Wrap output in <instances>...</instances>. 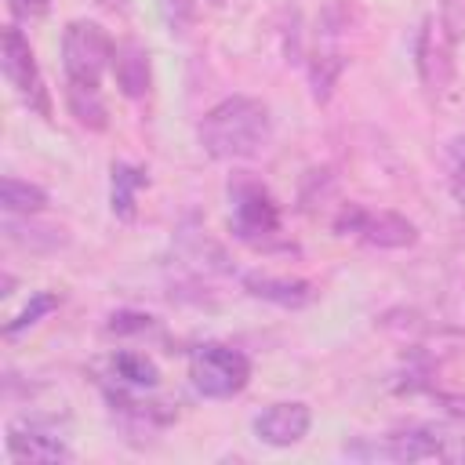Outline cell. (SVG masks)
Segmentation results:
<instances>
[{
	"instance_id": "obj_19",
	"label": "cell",
	"mask_w": 465,
	"mask_h": 465,
	"mask_svg": "<svg viewBox=\"0 0 465 465\" xmlns=\"http://www.w3.org/2000/svg\"><path fill=\"white\" fill-rule=\"evenodd\" d=\"M11 4V11L18 15V18H40V15H47V7H51V0H7Z\"/></svg>"
},
{
	"instance_id": "obj_10",
	"label": "cell",
	"mask_w": 465,
	"mask_h": 465,
	"mask_svg": "<svg viewBox=\"0 0 465 465\" xmlns=\"http://www.w3.org/2000/svg\"><path fill=\"white\" fill-rule=\"evenodd\" d=\"M113 76L120 94L127 98H145L153 87V69H149V51L138 40H124L113 47Z\"/></svg>"
},
{
	"instance_id": "obj_22",
	"label": "cell",
	"mask_w": 465,
	"mask_h": 465,
	"mask_svg": "<svg viewBox=\"0 0 465 465\" xmlns=\"http://www.w3.org/2000/svg\"><path fill=\"white\" fill-rule=\"evenodd\" d=\"M211 4H214V7H218V4H225V0H211Z\"/></svg>"
},
{
	"instance_id": "obj_21",
	"label": "cell",
	"mask_w": 465,
	"mask_h": 465,
	"mask_svg": "<svg viewBox=\"0 0 465 465\" xmlns=\"http://www.w3.org/2000/svg\"><path fill=\"white\" fill-rule=\"evenodd\" d=\"M98 4H102L105 11H120V15L127 11V0H98Z\"/></svg>"
},
{
	"instance_id": "obj_17",
	"label": "cell",
	"mask_w": 465,
	"mask_h": 465,
	"mask_svg": "<svg viewBox=\"0 0 465 465\" xmlns=\"http://www.w3.org/2000/svg\"><path fill=\"white\" fill-rule=\"evenodd\" d=\"M109 334H142L153 327V316L149 312H138V309H120L109 316Z\"/></svg>"
},
{
	"instance_id": "obj_11",
	"label": "cell",
	"mask_w": 465,
	"mask_h": 465,
	"mask_svg": "<svg viewBox=\"0 0 465 465\" xmlns=\"http://www.w3.org/2000/svg\"><path fill=\"white\" fill-rule=\"evenodd\" d=\"M149 185V174L127 160H113V193H109V207L116 218L131 222L134 218V200L138 193Z\"/></svg>"
},
{
	"instance_id": "obj_16",
	"label": "cell",
	"mask_w": 465,
	"mask_h": 465,
	"mask_svg": "<svg viewBox=\"0 0 465 465\" xmlns=\"http://www.w3.org/2000/svg\"><path fill=\"white\" fill-rule=\"evenodd\" d=\"M341 65H345L341 54H316V62H312V98L316 102H327L331 98V87H334Z\"/></svg>"
},
{
	"instance_id": "obj_9",
	"label": "cell",
	"mask_w": 465,
	"mask_h": 465,
	"mask_svg": "<svg viewBox=\"0 0 465 465\" xmlns=\"http://www.w3.org/2000/svg\"><path fill=\"white\" fill-rule=\"evenodd\" d=\"M243 291L251 298H262L269 305H280V309H302L316 298L312 283L309 280H294V276H272V272H243Z\"/></svg>"
},
{
	"instance_id": "obj_3",
	"label": "cell",
	"mask_w": 465,
	"mask_h": 465,
	"mask_svg": "<svg viewBox=\"0 0 465 465\" xmlns=\"http://www.w3.org/2000/svg\"><path fill=\"white\" fill-rule=\"evenodd\" d=\"M189 381L207 400H232L251 381V360L232 345L207 341L189 356Z\"/></svg>"
},
{
	"instance_id": "obj_15",
	"label": "cell",
	"mask_w": 465,
	"mask_h": 465,
	"mask_svg": "<svg viewBox=\"0 0 465 465\" xmlns=\"http://www.w3.org/2000/svg\"><path fill=\"white\" fill-rule=\"evenodd\" d=\"M62 305V294H54V291H40V294H33L29 298V305L4 327V334L7 338H15V334H22L25 327H33V323H40V316H47V312H54Z\"/></svg>"
},
{
	"instance_id": "obj_12",
	"label": "cell",
	"mask_w": 465,
	"mask_h": 465,
	"mask_svg": "<svg viewBox=\"0 0 465 465\" xmlns=\"http://www.w3.org/2000/svg\"><path fill=\"white\" fill-rule=\"evenodd\" d=\"M440 450H443V440H440L432 429H407V432L389 436V443L378 447V454H389V458H400V461L436 458Z\"/></svg>"
},
{
	"instance_id": "obj_1",
	"label": "cell",
	"mask_w": 465,
	"mask_h": 465,
	"mask_svg": "<svg viewBox=\"0 0 465 465\" xmlns=\"http://www.w3.org/2000/svg\"><path fill=\"white\" fill-rule=\"evenodd\" d=\"M113 40L98 22L76 18L62 33V69H65V102L80 127L105 131L109 109L102 102V73L113 65Z\"/></svg>"
},
{
	"instance_id": "obj_14",
	"label": "cell",
	"mask_w": 465,
	"mask_h": 465,
	"mask_svg": "<svg viewBox=\"0 0 465 465\" xmlns=\"http://www.w3.org/2000/svg\"><path fill=\"white\" fill-rule=\"evenodd\" d=\"M109 367H113V378H120L131 389H156L160 385L156 363L149 356H142V352H116L109 360Z\"/></svg>"
},
{
	"instance_id": "obj_7",
	"label": "cell",
	"mask_w": 465,
	"mask_h": 465,
	"mask_svg": "<svg viewBox=\"0 0 465 465\" xmlns=\"http://www.w3.org/2000/svg\"><path fill=\"white\" fill-rule=\"evenodd\" d=\"M4 447H7V454L15 461H36V465H51V461H69L73 458L58 421L54 418H36V414L7 421Z\"/></svg>"
},
{
	"instance_id": "obj_13",
	"label": "cell",
	"mask_w": 465,
	"mask_h": 465,
	"mask_svg": "<svg viewBox=\"0 0 465 465\" xmlns=\"http://www.w3.org/2000/svg\"><path fill=\"white\" fill-rule=\"evenodd\" d=\"M0 203H4L7 214H36V211L47 207V193L40 185H33V182H22L15 174H4V182H0Z\"/></svg>"
},
{
	"instance_id": "obj_5",
	"label": "cell",
	"mask_w": 465,
	"mask_h": 465,
	"mask_svg": "<svg viewBox=\"0 0 465 465\" xmlns=\"http://www.w3.org/2000/svg\"><path fill=\"white\" fill-rule=\"evenodd\" d=\"M0 65H4V76H7V84L15 87L18 102L29 105L36 116L51 120V113H54V109H51V91H47V84H44V76H40L36 54H33V47H29V40L22 36L18 25H7L4 36H0Z\"/></svg>"
},
{
	"instance_id": "obj_6",
	"label": "cell",
	"mask_w": 465,
	"mask_h": 465,
	"mask_svg": "<svg viewBox=\"0 0 465 465\" xmlns=\"http://www.w3.org/2000/svg\"><path fill=\"white\" fill-rule=\"evenodd\" d=\"M334 232L338 236H356L367 247H389V251L418 243V225L414 222H407L396 211H367L360 203L341 207V214L334 218Z\"/></svg>"
},
{
	"instance_id": "obj_4",
	"label": "cell",
	"mask_w": 465,
	"mask_h": 465,
	"mask_svg": "<svg viewBox=\"0 0 465 465\" xmlns=\"http://www.w3.org/2000/svg\"><path fill=\"white\" fill-rule=\"evenodd\" d=\"M229 196H232V236L251 243V247H265L276 232H280V207L272 200V193L254 182V178H236L229 182Z\"/></svg>"
},
{
	"instance_id": "obj_8",
	"label": "cell",
	"mask_w": 465,
	"mask_h": 465,
	"mask_svg": "<svg viewBox=\"0 0 465 465\" xmlns=\"http://www.w3.org/2000/svg\"><path fill=\"white\" fill-rule=\"evenodd\" d=\"M309 425H312V411L298 400H283V403H269L254 418V436L269 447H291V443L305 440Z\"/></svg>"
},
{
	"instance_id": "obj_20",
	"label": "cell",
	"mask_w": 465,
	"mask_h": 465,
	"mask_svg": "<svg viewBox=\"0 0 465 465\" xmlns=\"http://www.w3.org/2000/svg\"><path fill=\"white\" fill-rule=\"evenodd\" d=\"M167 15H171V25H185L193 18V0H163Z\"/></svg>"
},
{
	"instance_id": "obj_18",
	"label": "cell",
	"mask_w": 465,
	"mask_h": 465,
	"mask_svg": "<svg viewBox=\"0 0 465 465\" xmlns=\"http://www.w3.org/2000/svg\"><path fill=\"white\" fill-rule=\"evenodd\" d=\"M450 185L465 200V134H458L450 142Z\"/></svg>"
},
{
	"instance_id": "obj_2",
	"label": "cell",
	"mask_w": 465,
	"mask_h": 465,
	"mask_svg": "<svg viewBox=\"0 0 465 465\" xmlns=\"http://www.w3.org/2000/svg\"><path fill=\"white\" fill-rule=\"evenodd\" d=\"M196 134L203 153H211L214 160H251L269 145L272 116L265 102L251 94H232L203 113Z\"/></svg>"
}]
</instances>
